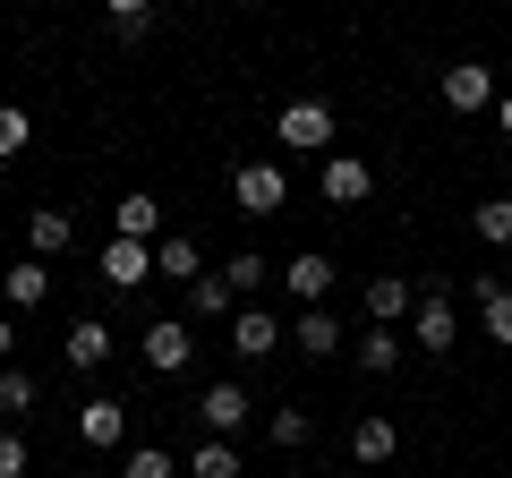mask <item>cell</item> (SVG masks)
Returning a JSON list of instances; mask_svg holds the SVG:
<instances>
[{"label":"cell","instance_id":"30","mask_svg":"<svg viewBox=\"0 0 512 478\" xmlns=\"http://www.w3.org/2000/svg\"><path fill=\"white\" fill-rule=\"evenodd\" d=\"M265 436H274L282 453H299V444L316 436V419H308V410H274V419H265Z\"/></svg>","mask_w":512,"mask_h":478},{"label":"cell","instance_id":"12","mask_svg":"<svg viewBox=\"0 0 512 478\" xmlns=\"http://www.w3.org/2000/svg\"><path fill=\"white\" fill-rule=\"evenodd\" d=\"M77 436H86L94 453H128V402H86L77 410Z\"/></svg>","mask_w":512,"mask_h":478},{"label":"cell","instance_id":"32","mask_svg":"<svg viewBox=\"0 0 512 478\" xmlns=\"http://www.w3.org/2000/svg\"><path fill=\"white\" fill-rule=\"evenodd\" d=\"M18 359V325H9V308H0V368Z\"/></svg>","mask_w":512,"mask_h":478},{"label":"cell","instance_id":"11","mask_svg":"<svg viewBox=\"0 0 512 478\" xmlns=\"http://www.w3.org/2000/svg\"><path fill=\"white\" fill-rule=\"evenodd\" d=\"M291 350L299 359H333V350H342V316L333 308H299L291 316Z\"/></svg>","mask_w":512,"mask_h":478},{"label":"cell","instance_id":"15","mask_svg":"<svg viewBox=\"0 0 512 478\" xmlns=\"http://www.w3.org/2000/svg\"><path fill=\"white\" fill-rule=\"evenodd\" d=\"M470 299H478V325H487V342H495V350H512V291H504L495 274H478V282H470Z\"/></svg>","mask_w":512,"mask_h":478},{"label":"cell","instance_id":"13","mask_svg":"<svg viewBox=\"0 0 512 478\" xmlns=\"http://www.w3.org/2000/svg\"><path fill=\"white\" fill-rule=\"evenodd\" d=\"M60 359H69L77 376H86V368H103V359H111V325H103V316H77V325L60 333Z\"/></svg>","mask_w":512,"mask_h":478},{"label":"cell","instance_id":"1","mask_svg":"<svg viewBox=\"0 0 512 478\" xmlns=\"http://www.w3.org/2000/svg\"><path fill=\"white\" fill-rule=\"evenodd\" d=\"M231 205H239V214H256V222L282 214V205H291V171H282V163H239L231 171Z\"/></svg>","mask_w":512,"mask_h":478},{"label":"cell","instance_id":"22","mask_svg":"<svg viewBox=\"0 0 512 478\" xmlns=\"http://www.w3.org/2000/svg\"><path fill=\"white\" fill-rule=\"evenodd\" d=\"M188 316H239L231 274H197V282H188Z\"/></svg>","mask_w":512,"mask_h":478},{"label":"cell","instance_id":"17","mask_svg":"<svg viewBox=\"0 0 512 478\" xmlns=\"http://www.w3.org/2000/svg\"><path fill=\"white\" fill-rule=\"evenodd\" d=\"M0 299H9V308H43V299H52V265L43 257H26V265H9V274H0Z\"/></svg>","mask_w":512,"mask_h":478},{"label":"cell","instance_id":"19","mask_svg":"<svg viewBox=\"0 0 512 478\" xmlns=\"http://www.w3.org/2000/svg\"><path fill=\"white\" fill-rule=\"evenodd\" d=\"M154 274H163V282H180V291H188V282L205 274V257H197V239H180V231H171V239H154Z\"/></svg>","mask_w":512,"mask_h":478},{"label":"cell","instance_id":"27","mask_svg":"<svg viewBox=\"0 0 512 478\" xmlns=\"http://www.w3.org/2000/svg\"><path fill=\"white\" fill-rule=\"evenodd\" d=\"M26 146H35V120H26V111H18V103H0V171L18 163V154H26Z\"/></svg>","mask_w":512,"mask_h":478},{"label":"cell","instance_id":"36","mask_svg":"<svg viewBox=\"0 0 512 478\" xmlns=\"http://www.w3.org/2000/svg\"><path fill=\"white\" fill-rule=\"evenodd\" d=\"M325 478H333V470H325Z\"/></svg>","mask_w":512,"mask_h":478},{"label":"cell","instance_id":"7","mask_svg":"<svg viewBox=\"0 0 512 478\" xmlns=\"http://www.w3.org/2000/svg\"><path fill=\"white\" fill-rule=\"evenodd\" d=\"M94 265H103L111 291H137V282L154 274V248H146V239H103V257H94Z\"/></svg>","mask_w":512,"mask_h":478},{"label":"cell","instance_id":"33","mask_svg":"<svg viewBox=\"0 0 512 478\" xmlns=\"http://www.w3.org/2000/svg\"><path fill=\"white\" fill-rule=\"evenodd\" d=\"M495 129H504V137H512V94H495Z\"/></svg>","mask_w":512,"mask_h":478},{"label":"cell","instance_id":"2","mask_svg":"<svg viewBox=\"0 0 512 478\" xmlns=\"http://www.w3.org/2000/svg\"><path fill=\"white\" fill-rule=\"evenodd\" d=\"M274 137H282L291 154H325V146H333V103H316V94H299V103H282Z\"/></svg>","mask_w":512,"mask_h":478},{"label":"cell","instance_id":"5","mask_svg":"<svg viewBox=\"0 0 512 478\" xmlns=\"http://www.w3.org/2000/svg\"><path fill=\"white\" fill-rule=\"evenodd\" d=\"M188 410H197V419H205V436H239V427L256 419L248 385H205V393H197V402H188Z\"/></svg>","mask_w":512,"mask_h":478},{"label":"cell","instance_id":"35","mask_svg":"<svg viewBox=\"0 0 512 478\" xmlns=\"http://www.w3.org/2000/svg\"><path fill=\"white\" fill-rule=\"evenodd\" d=\"M504 453H512V444H504Z\"/></svg>","mask_w":512,"mask_h":478},{"label":"cell","instance_id":"16","mask_svg":"<svg viewBox=\"0 0 512 478\" xmlns=\"http://www.w3.org/2000/svg\"><path fill=\"white\" fill-rule=\"evenodd\" d=\"M154 231H163V205H154L146 188H128V197L111 205V239H146L154 248Z\"/></svg>","mask_w":512,"mask_h":478},{"label":"cell","instance_id":"24","mask_svg":"<svg viewBox=\"0 0 512 478\" xmlns=\"http://www.w3.org/2000/svg\"><path fill=\"white\" fill-rule=\"evenodd\" d=\"M470 231L487 239V248H512V197H487V205H470Z\"/></svg>","mask_w":512,"mask_h":478},{"label":"cell","instance_id":"10","mask_svg":"<svg viewBox=\"0 0 512 478\" xmlns=\"http://www.w3.org/2000/svg\"><path fill=\"white\" fill-rule=\"evenodd\" d=\"M282 282H291L299 308H325V291H333V257H325V248H299V257L282 265Z\"/></svg>","mask_w":512,"mask_h":478},{"label":"cell","instance_id":"18","mask_svg":"<svg viewBox=\"0 0 512 478\" xmlns=\"http://www.w3.org/2000/svg\"><path fill=\"white\" fill-rule=\"evenodd\" d=\"M410 308H419V282H402V274L367 282V325H393V316H410Z\"/></svg>","mask_w":512,"mask_h":478},{"label":"cell","instance_id":"4","mask_svg":"<svg viewBox=\"0 0 512 478\" xmlns=\"http://www.w3.org/2000/svg\"><path fill=\"white\" fill-rule=\"evenodd\" d=\"M137 350H146V368H154V376H180L188 359H197V333H188L180 316H154V325L137 333Z\"/></svg>","mask_w":512,"mask_h":478},{"label":"cell","instance_id":"29","mask_svg":"<svg viewBox=\"0 0 512 478\" xmlns=\"http://www.w3.org/2000/svg\"><path fill=\"white\" fill-rule=\"evenodd\" d=\"M222 274H231V291H239V299H248V291H265V282H274V265L256 257V248H239V257H231V265H222Z\"/></svg>","mask_w":512,"mask_h":478},{"label":"cell","instance_id":"20","mask_svg":"<svg viewBox=\"0 0 512 478\" xmlns=\"http://www.w3.org/2000/svg\"><path fill=\"white\" fill-rule=\"evenodd\" d=\"M26 239H35V257H60V248H69V239H77L69 205H35V214H26Z\"/></svg>","mask_w":512,"mask_h":478},{"label":"cell","instance_id":"8","mask_svg":"<svg viewBox=\"0 0 512 478\" xmlns=\"http://www.w3.org/2000/svg\"><path fill=\"white\" fill-rule=\"evenodd\" d=\"M350 453H359L367 470H384V461L402 453V427L384 419V410H359V419H350Z\"/></svg>","mask_w":512,"mask_h":478},{"label":"cell","instance_id":"3","mask_svg":"<svg viewBox=\"0 0 512 478\" xmlns=\"http://www.w3.org/2000/svg\"><path fill=\"white\" fill-rule=\"evenodd\" d=\"M410 342H427V359L461 342V308H453V291H436V282L419 291V308H410Z\"/></svg>","mask_w":512,"mask_h":478},{"label":"cell","instance_id":"31","mask_svg":"<svg viewBox=\"0 0 512 478\" xmlns=\"http://www.w3.org/2000/svg\"><path fill=\"white\" fill-rule=\"evenodd\" d=\"M0 478H26V427H0Z\"/></svg>","mask_w":512,"mask_h":478},{"label":"cell","instance_id":"25","mask_svg":"<svg viewBox=\"0 0 512 478\" xmlns=\"http://www.w3.org/2000/svg\"><path fill=\"white\" fill-rule=\"evenodd\" d=\"M26 410H35V376H26V368H18V359H9V368H0V419L18 427V419H26Z\"/></svg>","mask_w":512,"mask_h":478},{"label":"cell","instance_id":"34","mask_svg":"<svg viewBox=\"0 0 512 478\" xmlns=\"http://www.w3.org/2000/svg\"><path fill=\"white\" fill-rule=\"evenodd\" d=\"M0 197H9V171H0Z\"/></svg>","mask_w":512,"mask_h":478},{"label":"cell","instance_id":"14","mask_svg":"<svg viewBox=\"0 0 512 478\" xmlns=\"http://www.w3.org/2000/svg\"><path fill=\"white\" fill-rule=\"evenodd\" d=\"M367 188H376V171L359 154H325V205H367Z\"/></svg>","mask_w":512,"mask_h":478},{"label":"cell","instance_id":"6","mask_svg":"<svg viewBox=\"0 0 512 478\" xmlns=\"http://www.w3.org/2000/svg\"><path fill=\"white\" fill-rule=\"evenodd\" d=\"M444 111H495V69L487 60H453L444 69Z\"/></svg>","mask_w":512,"mask_h":478},{"label":"cell","instance_id":"23","mask_svg":"<svg viewBox=\"0 0 512 478\" xmlns=\"http://www.w3.org/2000/svg\"><path fill=\"white\" fill-rule=\"evenodd\" d=\"M359 368L367 376H393V368H402V333H393V325H367L359 333Z\"/></svg>","mask_w":512,"mask_h":478},{"label":"cell","instance_id":"21","mask_svg":"<svg viewBox=\"0 0 512 478\" xmlns=\"http://www.w3.org/2000/svg\"><path fill=\"white\" fill-rule=\"evenodd\" d=\"M188 478H248V461H239L231 436H205L197 453H188Z\"/></svg>","mask_w":512,"mask_h":478},{"label":"cell","instance_id":"26","mask_svg":"<svg viewBox=\"0 0 512 478\" xmlns=\"http://www.w3.org/2000/svg\"><path fill=\"white\" fill-rule=\"evenodd\" d=\"M120 478H180V461H171L163 444H128V453H120Z\"/></svg>","mask_w":512,"mask_h":478},{"label":"cell","instance_id":"9","mask_svg":"<svg viewBox=\"0 0 512 478\" xmlns=\"http://www.w3.org/2000/svg\"><path fill=\"white\" fill-rule=\"evenodd\" d=\"M231 350H239V359H274V350H282V316L274 308H239L231 316Z\"/></svg>","mask_w":512,"mask_h":478},{"label":"cell","instance_id":"28","mask_svg":"<svg viewBox=\"0 0 512 478\" xmlns=\"http://www.w3.org/2000/svg\"><path fill=\"white\" fill-rule=\"evenodd\" d=\"M111 35H120V43H146L154 35V9H146V0H111Z\"/></svg>","mask_w":512,"mask_h":478}]
</instances>
